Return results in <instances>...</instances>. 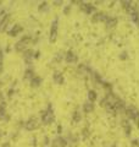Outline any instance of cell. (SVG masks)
<instances>
[{
	"label": "cell",
	"instance_id": "3",
	"mask_svg": "<svg viewBox=\"0 0 139 147\" xmlns=\"http://www.w3.org/2000/svg\"><path fill=\"white\" fill-rule=\"evenodd\" d=\"M57 30H59V18L56 17L51 24V28H50V37H49V42L54 43L57 38Z\"/></svg>",
	"mask_w": 139,
	"mask_h": 147
},
{
	"label": "cell",
	"instance_id": "23",
	"mask_svg": "<svg viewBox=\"0 0 139 147\" xmlns=\"http://www.w3.org/2000/svg\"><path fill=\"white\" fill-rule=\"evenodd\" d=\"M131 147H139V140L138 139H134L131 141Z\"/></svg>",
	"mask_w": 139,
	"mask_h": 147
},
{
	"label": "cell",
	"instance_id": "1",
	"mask_svg": "<svg viewBox=\"0 0 139 147\" xmlns=\"http://www.w3.org/2000/svg\"><path fill=\"white\" fill-rule=\"evenodd\" d=\"M55 120V114H54V110H53V105L49 104L46 110H44L43 114H41V123L44 125H49Z\"/></svg>",
	"mask_w": 139,
	"mask_h": 147
},
{
	"label": "cell",
	"instance_id": "5",
	"mask_svg": "<svg viewBox=\"0 0 139 147\" xmlns=\"http://www.w3.org/2000/svg\"><path fill=\"white\" fill-rule=\"evenodd\" d=\"M29 42H31V37H25V38L18 40V42L15 44V49L17 50V52H25L27 45L29 44Z\"/></svg>",
	"mask_w": 139,
	"mask_h": 147
},
{
	"label": "cell",
	"instance_id": "22",
	"mask_svg": "<svg viewBox=\"0 0 139 147\" xmlns=\"http://www.w3.org/2000/svg\"><path fill=\"white\" fill-rule=\"evenodd\" d=\"M89 135H90V132H89V127H84L82 130V139L83 140H86V139H88V137H89Z\"/></svg>",
	"mask_w": 139,
	"mask_h": 147
},
{
	"label": "cell",
	"instance_id": "26",
	"mask_svg": "<svg viewBox=\"0 0 139 147\" xmlns=\"http://www.w3.org/2000/svg\"><path fill=\"white\" fill-rule=\"evenodd\" d=\"M70 9H71V6H66V7H65V10H63V13H65V15H67V13L70 12Z\"/></svg>",
	"mask_w": 139,
	"mask_h": 147
},
{
	"label": "cell",
	"instance_id": "16",
	"mask_svg": "<svg viewBox=\"0 0 139 147\" xmlns=\"http://www.w3.org/2000/svg\"><path fill=\"white\" fill-rule=\"evenodd\" d=\"M41 85V77L39 76H34L33 79L31 80V87H33V88H37V87H39Z\"/></svg>",
	"mask_w": 139,
	"mask_h": 147
},
{
	"label": "cell",
	"instance_id": "30",
	"mask_svg": "<svg viewBox=\"0 0 139 147\" xmlns=\"http://www.w3.org/2000/svg\"><path fill=\"white\" fill-rule=\"evenodd\" d=\"M1 137H3V132L0 131V140H1Z\"/></svg>",
	"mask_w": 139,
	"mask_h": 147
},
{
	"label": "cell",
	"instance_id": "27",
	"mask_svg": "<svg viewBox=\"0 0 139 147\" xmlns=\"http://www.w3.org/2000/svg\"><path fill=\"white\" fill-rule=\"evenodd\" d=\"M31 141H32V145H33V146H37V140H35V137H34V139L32 137Z\"/></svg>",
	"mask_w": 139,
	"mask_h": 147
},
{
	"label": "cell",
	"instance_id": "13",
	"mask_svg": "<svg viewBox=\"0 0 139 147\" xmlns=\"http://www.w3.org/2000/svg\"><path fill=\"white\" fill-rule=\"evenodd\" d=\"M53 80L55 84H57V85H62L63 82H65V79H63V76H62V74L61 72H54V75H53Z\"/></svg>",
	"mask_w": 139,
	"mask_h": 147
},
{
	"label": "cell",
	"instance_id": "19",
	"mask_svg": "<svg viewBox=\"0 0 139 147\" xmlns=\"http://www.w3.org/2000/svg\"><path fill=\"white\" fill-rule=\"evenodd\" d=\"M83 110L84 113H92L94 110V103H90V102H87L83 104Z\"/></svg>",
	"mask_w": 139,
	"mask_h": 147
},
{
	"label": "cell",
	"instance_id": "20",
	"mask_svg": "<svg viewBox=\"0 0 139 147\" xmlns=\"http://www.w3.org/2000/svg\"><path fill=\"white\" fill-rule=\"evenodd\" d=\"M38 11L41 13V12H48L49 11V6H48V3L44 1V3H41L39 7H38Z\"/></svg>",
	"mask_w": 139,
	"mask_h": 147
},
{
	"label": "cell",
	"instance_id": "10",
	"mask_svg": "<svg viewBox=\"0 0 139 147\" xmlns=\"http://www.w3.org/2000/svg\"><path fill=\"white\" fill-rule=\"evenodd\" d=\"M108 18H109V16L106 15L105 12H98V13H95V15H93L92 22H94V24H96V22H106Z\"/></svg>",
	"mask_w": 139,
	"mask_h": 147
},
{
	"label": "cell",
	"instance_id": "11",
	"mask_svg": "<svg viewBox=\"0 0 139 147\" xmlns=\"http://www.w3.org/2000/svg\"><path fill=\"white\" fill-rule=\"evenodd\" d=\"M23 58H25V61L27 63V65H31L32 64V60L34 59V52L33 50H25L23 52Z\"/></svg>",
	"mask_w": 139,
	"mask_h": 147
},
{
	"label": "cell",
	"instance_id": "6",
	"mask_svg": "<svg viewBox=\"0 0 139 147\" xmlns=\"http://www.w3.org/2000/svg\"><path fill=\"white\" fill-rule=\"evenodd\" d=\"M65 61H66L67 64H77L78 63L77 54H75L72 50H68V52L65 54Z\"/></svg>",
	"mask_w": 139,
	"mask_h": 147
},
{
	"label": "cell",
	"instance_id": "25",
	"mask_svg": "<svg viewBox=\"0 0 139 147\" xmlns=\"http://www.w3.org/2000/svg\"><path fill=\"white\" fill-rule=\"evenodd\" d=\"M63 54H65V53H57V55H56V60H57V61H60L62 58H65Z\"/></svg>",
	"mask_w": 139,
	"mask_h": 147
},
{
	"label": "cell",
	"instance_id": "14",
	"mask_svg": "<svg viewBox=\"0 0 139 147\" xmlns=\"http://www.w3.org/2000/svg\"><path fill=\"white\" fill-rule=\"evenodd\" d=\"M20 32H22V26L15 25L10 31H9V34H10L11 37H15V36H17L18 33H20Z\"/></svg>",
	"mask_w": 139,
	"mask_h": 147
},
{
	"label": "cell",
	"instance_id": "28",
	"mask_svg": "<svg viewBox=\"0 0 139 147\" xmlns=\"http://www.w3.org/2000/svg\"><path fill=\"white\" fill-rule=\"evenodd\" d=\"M57 132H59V134H61V132H62V127H61V125H59V127H57Z\"/></svg>",
	"mask_w": 139,
	"mask_h": 147
},
{
	"label": "cell",
	"instance_id": "18",
	"mask_svg": "<svg viewBox=\"0 0 139 147\" xmlns=\"http://www.w3.org/2000/svg\"><path fill=\"white\" fill-rule=\"evenodd\" d=\"M96 97H98V94H96L95 91H93V90L88 91V100H89L90 103H94L96 100Z\"/></svg>",
	"mask_w": 139,
	"mask_h": 147
},
{
	"label": "cell",
	"instance_id": "9",
	"mask_svg": "<svg viewBox=\"0 0 139 147\" xmlns=\"http://www.w3.org/2000/svg\"><path fill=\"white\" fill-rule=\"evenodd\" d=\"M0 120L1 121H9L10 120V117H9L7 113H6V104H5V102L0 103Z\"/></svg>",
	"mask_w": 139,
	"mask_h": 147
},
{
	"label": "cell",
	"instance_id": "4",
	"mask_svg": "<svg viewBox=\"0 0 139 147\" xmlns=\"http://www.w3.org/2000/svg\"><path fill=\"white\" fill-rule=\"evenodd\" d=\"M40 126V123L38 121V119L35 117H31L25 123V129L28 131H33V130H37Z\"/></svg>",
	"mask_w": 139,
	"mask_h": 147
},
{
	"label": "cell",
	"instance_id": "31",
	"mask_svg": "<svg viewBox=\"0 0 139 147\" xmlns=\"http://www.w3.org/2000/svg\"><path fill=\"white\" fill-rule=\"evenodd\" d=\"M110 147H117V146H116V145H111Z\"/></svg>",
	"mask_w": 139,
	"mask_h": 147
},
{
	"label": "cell",
	"instance_id": "24",
	"mask_svg": "<svg viewBox=\"0 0 139 147\" xmlns=\"http://www.w3.org/2000/svg\"><path fill=\"white\" fill-rule=\"evenodd\" d=\"M120 59H121V60H126V59H128L127 52H122L121 54H120Z\"/></svg>",
	"mask_w": 139,
	"mask_h": 147
},
{
	"label": "cell",
	"instance_id": "29",
	"mask_svg": "<svg viewBox=\"0 0 139 147\" xmlns=\"http://www.w3.org/2000/svg\"><path fill=\"white\" fill-rule=\"evenodd\" d=\"M55 5H60V4H62V1H54Z\"/></svg>",
	"mask_w": 139,
	"mask_h": 147
},
{
	"label": "cell",
	"instance_id": "21",
	"mask_svg": "<svg viewBox=\"0 0 139 147\" xmlns=\"http://www.w3.org/2000/svg\"><path fill=\"white\" fill-rule=\"evenodd\" d=\"M81 118H82L81 113L80 112H75L73 113V117H72V124H78L81 121Z\"/></svg>",
	"mask_w": 139,
	"mask_h": 147
},
{
	"label": "cell",
	"instance_id": "15",
	"mask_svg": "<svg viewBox=\"0 0 139 147\" xmlns=\"http://www.w3.org/2000/svg\"><path fill=\"white\" fill-rule=\"evenodd\" d=\"M122 126H123V129H124V132H126V136L128 137L129 135H131V131H132L131 124L128 123V120H122Z\"/></svg>",
	"mask_w": 139,
	"mask_h": 147
},
{
	"label": "cell",
	"instance_id": "7",
	"mask_svg": "<svg viewBox=\"0 0 139 147\" xmlns=\"http://www.w3.org/2000/svg\"><path fill=\"white\" fill-rule=\"evenodd\" d=\"M53 147H67L68 146V141L66 139H63L62 136H57L56 139L53 140Z\"/></svg>",
	"mask_w": 139,
	"mask_h": 147
},
{
	"label": "cell",
	"instance_id": "8",
	"mask_svg": "<svg viewBox=\"0 0 139 147\" xmlns=\"http://www.w3.org/2000/svg\"><path fill=\"white\" fill-rule=\"evenodd\" d=\"M81 10L83 12H86L87 15H90V13L94 12L96 9L93 4H89V3H81Z\"/></svg>",
	"mask_w": 139,
	"mask_h": 147
},
{
	"label": "cell",
	"instance_id": "17",
	"mask_svg": "<svg viewBox=\"0 0 139 147\" xmlns=\"http://www.w3.org/2000/svg\"><path fill=\"white\" fill-rule=\"evenodd\" d=\"M34 77V70L33 69H27V70L25 71V75H23V79L25 80H32Z\"/></svg>",
	"mask_w": 139,
	"mask_h": 147
},
{
	"label": "cell",
	"instance_id": "12",
	"mask_svg": "<svg viewBox=\"0 0 139 147\" xmlns=\"http://www.w3.org/2000/svg\"><path fill=\"white\" fill-rule=\"evenodd\" d=\"M105 24H106V28H108V30L115 28L116 25H117V17H110L109 16V18L106 20Z\"/></svg>",
	"mask_w": 139,
	"mask_h": 147
},
{
	"label": "cell",
	"instance_id": "2",
	"mask_svg": "<svg viewBox=\"0 0 139 147\" xmlns=\"http://www.w3.org/2000/svg\"><path fill=\"white\" fill-rule=\"evenodd\" d=\"M124 113H126V115L129 120H133L139 127V110L134 105H129V107L126 108V112Z\"/></svg>",
	"mask_w": 139,
	"mask_h": 147
}]
</instances>
